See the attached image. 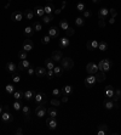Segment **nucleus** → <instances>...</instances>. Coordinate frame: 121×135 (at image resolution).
Here are the masks:
<instances>
[{"mask_svg":"<svg viewBox=\"0 0 121 135\" xmlns=\"http://www.w3.org/2000/svg\"><path fill=\"white\" fill-rule=\"evenodd\" d=\"M6 69H7L9 73H11V74H14V73H16V72L18 71L17 66H16L14 62H7V63H6Z\"/></svg>","mask_w":121,"mask_h":135,"instance_id":"nucleus-22","label":"nucleus"},{"mask_svg":"<svg viewBox=\"0 0 121 135\" xmlns=\"http://www.w3.org/2000/svg\"><path fill=\"white\" fill-rule=\"evenodd\" d=\"M100 1H102V0H92V3L93 4H99Z\"/></svg>","mask_w":121,"mask_h":135,"instance_id":"nucleus-58","label":"nucleus"},{"mask_svg":"<svg viewBox=\"0 0 121 135\" xmlns=\"http://www.w3.org/2000/svg\"><path fill=\"white\" fill-rule=\"evenodd\" d=\"M58 45L62 48V49H67L68 46L70 45V40L67 38V37H63V38H61L58 42Z\"/></svg>","mask_w":121,"mask_h":135,"instance_id":"nucleus-17","label":"nucleus"},{"mask_svg":"<svg viewBox=\"0 0 121 135\" xmlns=\"http://www.w3.org/2000/svg\"><path fill=\"white\" fill-rule=\"evenodd\" d=\"M20 80H21V75L17 74V73H14V74H12V82L20 83Z\"/></svg>","mask_w":121,"mask_h":135,"instance_id":"nucleus-45","label":"nucleus"},{"mask_svg":"<svg viewBox=\"0 0 121 135\" xmlns=\"http://www.w3.org/2000/svg\"><path fill=\"white\" fill-rule=\"evenodd\" d=\"M86 48L90 51H93V50H96V49H98V42L97 40H88L86 43Z\"/></svg>","mask_w":121,"mask_h":135,"instance_id":"nucleus-15","label":"nucleus"},{"mask_svg":"<svg viewBox=\"0 0 121 135\" xmlns=\"http://www.w3.org/2000/svg\"><path fill=\"white\" fill-rule=\"evenodd\" d=\"M98 49L100 51H105L108 49V43L105 40H102V42H98Z\"/></svg>","mask_w":121,"mask_h":135,"instance_id":"nucleus-32","label":"nucleus"},{"mask_svg":"<svg viewBox=\"0 0 121 135\" xmlns=\"http://www.w3.org/2000/svg\"><path fill=\"white\" fill-rule=\"evenodd\" d=\"M103 106L107 108V110H113V108H115V102L113 101L111 99H105L103 101Z\"/></svg>","mask_w":121,"mask_h":135,"instance_id":"nucleus-16","label":"nucleus"},{"mask_svg":"<svg viewBox=\"0 0 121 135\" xmlns=\"http://www.w3.org/2000/svg\"><path fill=\"white\" fill-rule=\"evenodd\" d=\"M109 23H110V25H114V23H115V17H110V20H109Z\"/></svg>","mask_w":121,"mask_h":135,"instance_id":"nucleus-56","label":"nucleus"},{"mask_svg":"<svg viewBox=\"0 0 121 135\" xmlns=\"http://www.w3.org/2000/svg\"><path fill=\"white\" fill-rule=\"evenodd\" d=\"M34 28L33 27H30V26H27L26 28H24V31H23V34H24V37L26 38H28V39H30L31 37L34 36Z\"/></svg>","mask_w":121,"mask_h":135,"instance_id":"nucleus-13","label":"nucleus"},{"mask_svg":"<svg viewBox=\"0 0 121 135\" xmlns=\"http://www.w3.org/2000/svg\"><path fill=\"white\" fill-rule=\"evenodd\" d=\"M98 25H99V27L104 28V27H105V20H102V18H99V21H98Z\"/></svg>","mask_w":121,"mask_h":135,"instance_id":"nucleus-53","label":"nucleus"},{"mask_svg":"<svg viewBox=\"0 0 121 135\" xmlns=\"http://www.w3.org/2000/svg\"><path fill=\"white\" fill-rule=\"evenodd\" d=\"M23 16H24L23 12H21V11H14L12 15H11V20L14 22H20V21H22Z\"/></svg>","mask_w":121,"mask_h":135,"instance_id":"nucleus-11","label":"nucleus"},{"mask_svg":"<svg viewBox=\"0 0 121 135\" xmlns=\"http://www.w3.org/2000/svg\"><path fill=\"white\" fill-rule=\"evenodd\" d=\"M35 116L36 117H44L46 113H47V110H46V107L44 106V105H38V106L35 107Z\"/></svg>","mask_w":121,"mask_h":135,"instance_id":"nucleus-8","label":"nucleus"},{"mask_svg":"<svg viewBox=\"0 0 121 135\" xmlns=\"http://www.w3.org/2000/svg\"><path fill=\"white\" fill-rule=\"evenodd\" d=\"M12 107H14V110L15 111H20L22 108V103L18 101V100H16L14 103H12Z\"/></svg>","mask_w":121,"mask_h":135,"instance_id":"nucleus-41","label":"nucleus"},{"mask_svg":"<svg viewBox=\"0 0 121 135\" xmlns=\"http://www.w3.org/2000/svg\"><path fill=\"white\" fill-rule=\"evenodd\" d=\"M52 95L53 96H59L61 95V90L59 89H53L52 90Z\"/></svg>","mask_w":121,"mask_h":135,"instance_id":"nucleus-52","label":"nucleus"},{"mask_svg":"<svg viewBox=\"0 0 121 135\" xmlns=\"http://www.w3.org/2000/svg\"><path fill=\"white\" fill-rule=\"evenodd\" d=\"M51 58L55 62H61V60L63 58V54H62V51L61 50H55L53 52H52V56H51Z\"/></svg>","mask_w":121,"mask_h":135,"instance_id":"nucleus-12","label":"nucleus"},{"mask_svg":"<svg viewBox=\"0 0 121 135\" xmlns=\"http://www.w3.org/2000/svg\"><path fill=\"white\" fill-rule=\"evenodd\" d=\"M22 113L24 114V117H26V121H29V118H30V107L29 106H22Z\"/></svg>","mask_w":121,"mask_h":135,"instance_id":"nucleus-25","label":"nucleus"},{"mask_svg":"<svg viewBox=\"0 0 121 135\" xmlns=\"http://www.w3.org/2000/svg\"><path fill=\"white\" fill-rule=\"evenodd\" d=\"M34 101L38 103V105H44V106H45L46 103H47V96H46L45 92L38 91V92H35Z\"/></svg>","mask_w":121,"mask_h":135,"instance_id":"nucleus-2","label":"nucleus"},{"mask_svg":"<svg viewBox=\"0 0 121 135\" xmlns=\"http://www.w3.org/2000/svg\"><path fill=\"white\" fill-rule=\"evenodd\" d=\"M61 66H62L63 71H70L74 68V61L70 57H63L61 60Z\"/></svg>","mask_w":121,"mask_h":135,"instance_id":"nucleus-1","label":"nucleus"},{"mask_svg":"<svg viewBox=\"0 0 121 135\" xmlns=\"http://www.w3.org/2000/svg\"><path fill=\"white\" fill-rule=\"evenodd\" d=\"M94 77H96V79H97V82L98 83H102V82H104L105 80V72H103V71H100V69H98V72H97L96 74H94Z\"/></svg>","mask_w":121,"mask_h":135,"instance_id":"nucleus-23","label":"nucleus"},{"mask_svg":"<svg viewBox=\"0 0 121 135\" xmlns=\"http://www.w3.org/2000/svg\"><path fill=\"white\" fill-rule=\"evenodd\" d=\"M44 10H45V15H52L53 10H55V6H53V4H47L46 6H44Z\"/></svg>","mask_w":121,"mask_h":135,"instance_id":"nucleus-28","label":"nucleus"},{"mask_svg":"<svg viewBox=\"0 0 121 135\" xmlns=\"http://www.w3.org/2000/svg\"><path fill=\"white\" fill-rule=\"evenodd\" d=\"M5 90H6L7 94L12 95V94L15 92V86H14V84H7V85L5 86Z\"/></svg>","mask_w":121,"mask_h":135,"instance_id":"nucleus-37","label":"nucleus"},{"mask_svg":"<svg viewBox=\"0 0 121 135\" xmlns=\"http://www.w3.org/2000/svg\"><path fill=\"white\" fill-rule=\"evenodd\" d=\"M97 130H99V132H104V133H108L109 132V127L107 124H99L97 127Z\"/></svg>","mask_w":121,"mask_h":135,"instance_id":"nucleus-38","label":"nucleus"},{"mask_svg":"<svg viewBox=\"0 0 121 135\" xmlns=\"http://www.w3.org/2000/svg\"><path fill=\"white\" fill-rule=\"evenodd\" d=\"M33 28H34L35 32H40V31H42V25H41V22L34 21V22H33Z\"/></svg>","mask_w":121,"mask_h":135,"instance_id":"nucleus-31","label":"nucleus"},{"mask_svg":"<svg viewBox=\"0 0 121 135\" xmlns=\"http://www.w3.org/2000/svg\"><path fill=\"white\" fill-rule=\"evenodd\" d=\"M75 25L78 26V27H82V26L85 25V18L84 17H76L75 18Z\"/></svg>","mask_w":121,"mask_h":135,"instance_id":"nucleus-36","label":"nucleus"},{"mask_svg":"<svg viewBox=\"0 0 121 135\" xmlns=\"http://www.w3.org/2000/svg\"><path fill=\"white\" fill-rule=\"evenodd\" d=\"M27 72H28V74H29V75L35 74V68H34V66H33V64H30V67L27 69Z\"/></svg>","mask_w":121,"mask_h":135,"instance_id":"nucleus-49","label":"nucleus"},{"mask_svg":"<svg viewBox=\"0 0 121 135\" xmlns=\"http://www.w3.org/2000/svg\"><path fill=\"white\" fill-rule=\"evenodd\" d=\"M120 99H121V90H120V89H116V90H115L114 96L111 97V100H113L114 102H118Z\"/></svg>","mask_w":121,"mask_h":135,"instance_id":"nucleus-33","label":"nucleus"},{"mask_svg":"<svg viewBox=\"0 0 121 135\" xmlns=\"http://www.w3.org/2000/svg\"><path fill=\"white\" fill-rule=\"evenodd\" d=\"M29 67H30V62L26 58V60L20 61V63H18V66H17V69L18 71H26V69H28Z\"/></svg>","mask_w":121,"mask_h":135,"instance_id":"nucleus-10","label":"nucleus"},{"mask_svg":"<svg viewBox=\"0 0 121 135\" xmlns=\"http://www.w3.org/2000/svg\"><path fill=\"white\" fill-rule=\"evenodd\" d=\"M72 92H73V86L72 85H66L62 90H61V94H62V95H70Z\"/></svg>","mask_w":121,"mask_h":135,"instance_id":"nucleus-29","label":"nucleus"},{"mask_svg":"<svg viewBox=\"0 0 121 135\" xmlns=\"http://www.w3.org/2000/svg\"><path fill=\"white\" fill-rule=\"evenodd\" d=\"M97 134H98V135H105L107 133H104V132H99V130H97Z\"/></svg>","mask_w":121,"mask_h":135,"instance_id":"nucleus-57","label":"nucleus"},{"mask_svg":"<svg viewBox=\"0 0 121 135\" xmlns=\"http://www.w3.org/2000/svg\"><path fill=\"white\" fill-rule=\"evenodd\" d=\"M47 113L50 117H57V114H58V112H57V110H56L55 107H50L47 110Z\"/></svg>","mask_w":121,"mask_h":135,"instance_id":"nucleus-34","label":"nucleus"},{"mask_svg":"<svg viewBox=\"0 0 121 135\" xmlns=\"http://www.w3.org/2000/svg\"><path fill=\"white\" fill-rule=\"evenodd\" d=\"M98 64L94 63V62H88L86 64V72L88 74H96L97 72H98Z\"/></svg>","mask_w":121,"mask_h":135,"instance_id":"nucleus-4","label":"nucleus"},{"mask_svg":"<svg viewBox=\"0 0 121 135\" xmlns=\"http://www.w3.org/2000/svg\"><path fill=\"white\" fill-rule=\"evenodd\" d=\"M46 77H47L48 79L53 78V77H55V72H53V69H48V71L46 72Z\"/></svg>","mask_w":121,"mask_h":135,"instance_id":"nucleus-47","label":"nucleus"},{"mask_svg":"<svg viewBox=\"0 0 121 135\" xmlns=\"http://www.w3.org/2000/svg\"><path fill=\"white\" fill-rule=\"evenodd\" d=\"M1 121L4 123H11L14 122V116L9 112V110H4V112L1 113Z\"/></svg>","mask_w":121,"mask_h":135,"instance_id":"nucleus-7","label":"nucleus"},{"mask_svg":"<svg viewBox=\"0 0 121 135\" xmlns=\"http://www.w3.org/2000/svg\"><path fill=\"white\" fill-rule=\"evenodd\" d=\"M46 67H36L35 68V75L38 78H42V77H46Z\"/></svg>","mask_w":121,"mask_h":135,"instance_id":"nucleus-14","label":"nucleus"},{"mask_svg":"<svg viewBox=\"0 0 121 135\" xmlns=\"http://www.w3.org/2000/svg\"><path fill=\"white\" fill-rule=\"evenodd\" d=\"M51 105L52 106H55V107H58V106H61V101H59L58 99H51Z\"/></svg>","mask_w":121,"mask_h":135,"instance_id":"nucleus-46","label":"nucleus"},{"mask_svg":"<svg viewBox=\"0 0 121 135\" xmlns=\"http://www.w3.org/2000/svg\"><path fill=\"white\" fill-rule=\"evenodd\" d=\"M27 57H28V52H27V51L21 50V51L18 52V58H21V60H26Z\"/></svg>","mask_w":121,"mask_h":135,"instance_id":"nucleus-44","label":"nucleus"},{"mask_svg":"<svg viewBox=\"0 0 121 135\" xmlns=\"http://www.w3.org/2000/svg\"><path fill=\"white\" fill-rule=\"evenodd\" d=\"M34 96H35L34 90H27V91L23 92V97H24V100H27V101H31V100L34 99Z\"/></svg>","mask_w":121,"mask_h":135,"instance_id":"nucleus-21","label":"nucleus"},{"mask_svg":"<svg viewBox=\"0 0 121 135\" xmlns=\"http://www.w3.org/2000/svg\"><path fill=\"white\" fill-rule=\"evenodd\" d=\"M111 61L108 60V58H104V60H100L99 63H98V68H99L100 71L103 72H109L111 68Z\"/></svg>","mask_w":121,"mask_h":135,"instance_id":"nucleus-3","label":"nucleus"},{"mask_svg":"<svg viewBox=\"0 0 121 135\" xmlns=\"http://www.w3.org/2000/svg\"><path fill=\"white\" fill-rule=\"evenodd\" d=\"M45 67H46V69H53V68H55V61L52 60V58H46Z\"/></svg>","mask_w":121,"mask_h":135,"instance_id":"nucleus-26","label":"nucleus"},{"mask_svg":"<svg viewBox=\"0 0 121 135\" xmlns=\"http://www.w3.org/2000/svg\"><path fill=\"white\" fill-rule=\"evenodd\" d=\"M59 27H61V29H63V31L66 32L67 29L70 27V26H69V22L67 21V20H62V21L59 22Z\"/></svg>","mask_w":121,"mask_h":135,"instance_id":"nucleus-30","label":"nucleus"},{"mask_svg":"<svg viewBox=\"0 0 121 135\" xmlns=\"http://www.w3.org/2000/svg\"><path fill=\"white\" fill-rule=\"evenodd\" d=\"M12 96H14L16 100H18V101H20V100L23 97V92H22L21 90H15V92L12 94Z\"/></svg>","mask_w":121,"mask_h":135,"instance_id":"nucleus-35","label":"nucleus"},{"mask_svg":"<svg viewBox=\"0 0 121 135\" xmlns=\"http://www.w3.org/2000/svg\"><path fill=\"white\" fill-rule=\"evenodd\" d=\"M46 124H47L48 129H51V130H55V129L57 128L58 123H57V119H56V117H50V116H48L47 119H46Z\"/></svg>","mask_w":121,"mask_h":135,"instance_id":"nucleus-9","label":"nucleus"},{"mask_svg":"<svg viewBox=\"0 0 121 135\" xmlns=\"http://www.w3.org/2000/svg\"><path fill=\"white\" fill-rule=\"evenodd\" d=\"M53 72H55L56 77H61V75H62V73H63V68L56 67V66H55V68H53Z\"/></svg>","mask_w":121,"mask_h":135,"instance_id":"nucleus-43","label":"nucleus"},{"mask_svg":"<svg viewBox=\"0 0 121 135\" xmlns=\"http://www.w3.org/2000/svg\"><path fill=\"white\" fill-rule=\"evenodd\" d=\"M15 134L16 135H20V134H23V130H22V128H18L16 132H15Z\"/></svg>","mask_w":121,"mask_h":135,"instance_id":"nucleus-55","label":"nucleus"},{"mask_svg":"<svg viewBox=\"0 0 121 135\" xmlns=\"http://www.w3.org/2000/svg\"><path fill=\"white\" fill-rule=\"evenodd\" d=\"M74 33H75V29L74 28H72V27H69V28L67 29L66 31V34L68 37H70V36H74Z\"/></svg>","mask_w":121,"mask_h":135,"instance_id":"nucleus-48","label":"nucleus"},{"mask_svg":"<svg viewBox=\"0 0 121 135\" xmlns=\"http://www.w3.org/2000/svg\"><path fill=\"white\" fill-rule=\"evenodd\" d=\"M109 14L111 15V17H116L118 16V11L115 9H109Z\"/></svg>","mask_w":121,"mask_h":135,"instance_id":"nucleus-51","label":"nucleus"},{"mask_svg":"<svg viewBox=\"0 0 121 135\" xmlns=\"http://www.w3.org/2000/svg\"><path fill=\"white\" fill-rule=\"evenodd\" d=\"M3 110H4V107H3V106H0V114H1V113H3V112H4Z\"/></svg>","mask_w":121,"mask_h":135,"instance_id":"nucleus-59","label":"nucleus"},{"mask_svg":"<svg viewBox=\"0 0 121 135\" xmlns=\"http://www.w3.org/2000/svg\"><path fill=\"white\" fill-rule=\"evenodd\" d=\"M34 14L38 16V17L42 18L45 16V10H44V6H35L34 9Z\"/></svg>","mask_w":121,"mask_h":135,"instance_id":"nucleus-24","label":"nucleus"},{"mask_svg":"<svg viewBox=\"0 0 121 135\" xmlns=\"http://www.w3.org/2000/svg\"><path fill=\"white\" fill-rule=\"evenodd\" d=\"M33 49H34V44H33V42H31L30 39L26 38V39L23 40V44H22V50L29 52V51H31Z\"/></svg>","mask_w":121,"mask_h":135,"instance_id":"nucleus-6","label":"nucleus"},{"mask_svg":"<svg viewBox=\"0 0 121 135\" xmlns=\"http://www.w3.org/2000/svg\"><path fill=\"white\" fill-rule=\"evenodd\" d=\"M76 10L79 11V12H84V11L86 10V5L84 3H78L76 4Z\"/></svg>","mask_w":121,"mask_h":135,"instance_id":"nucleus-40","label":"nucleus"},{"mask_svg":"<svg viewBox=\"0 0 121 135\" xmlns=\"http://www.w3.org/2000/svg\"><path fill=\"white\" fill-rule=\"evenodd\" d=\"M82 14H84V18H88V17H91V16H92V12H91L90 10H85Z\"/></svg>","mask_w":121,"mask_h":135,"instance_id":"nucleus-50","label":"nucleus"},{"mask_svg":"<svg viewBox=\"0 0 121 135\" xmlns=\"http://www.w3.org/2000/svg\"><path fill=\"white\" fill-rule=\"evenodd\" d=\"M105 97H108V99H111L113 96H114L115 94V89H114V86L113 85H108L107 88H105Z\"/></svg>","mask_w":121,"mask_h":135,"instance_id":"nucleus-20","label":"nucleus"},{"mask_svg":"<svg viewBox=\"0 0 121 135\" xmlns=\"http://www.w3.org/2000/svg\"><path fill=\"white\" fill-rule=\"evenodd\" d=\"M62 102H67L68 101V95H62V100H61Z\"/></svg>","mask_w":121,"mask_h":135,"instance_id":"nucleus-54","label":"nucleus"},{"mask_svg":"<svg viewBox=\"0 0 121 135\" xmlns=\"http://www.w3.org/2000/svg\"><path fill=\"white\" fill-rule=\"evenodd\" d=\"M48 36L51 37V38H58L59 37V29L57 27H51V28H48Z\"/></svg>","mask_w":121,"mask_h":135,"instance_id":"nucleus-19","label":"nucleus"},{"mask_svg":"<svg viewBox=\"0 0 121 135\" xmlns=\"http://www.w3.org/2000/svg\"><path fill=\"white\" fill-rule=\"evenodd\" d=\"M96 83H97V79L94 77V74H88V77L85 78V80H84V84H85L86 88H92Z\"/></svg>","mask_w":121,"mask_h":135,"instance_id":"nucleus-5","label":"nucleus"},{"mask_svg":"<svg viewBox=\"0 0 121 135\" xmlns=\"http://www.w3.org/2000/svg\"><path fill=\"white\" fill-rule=\"evenodd\" d=\"M52 20H53V16H52V15H45V16L42 17V22H44L45 25H48Z\"/></svg>","mask_w":121,"mask_h":135,"instance_id":"nucleus-39","label":"nucleus"},{"mask_svg":"<svg viewBox=\"0 0 121 135\" xmlns=\"http://www.w3.org/2000/svg\"><path fill=\"white\" fill-rule=\"evenodd\" d=\"M23 15H24V17L27 18V20H33L35 14H34V11H33V10H30V9H27V10L23 12Z\"/></svg>","mask_w":121,"mask_h":135,"instance_id":"nucleus-27","label":"nucleus"},{"mask_svg":"<svg viewBox=\"0 0 121 135\" xmlns=\"http://www.w3.org/2000/svg\"><path fill=\"white\" fill-rule=\"evenodd\" d=\"M108 16H109V9H107V7H102L100 10H98V17L99 18L105 20Z\"/></svg>","mask_w":121,"mask_h":135,"instance_id":"nucleus-18","label":"nucleus"},{"mask_svg":"<svg viewBox=\"0 0 121 135\" xmlns=\"http://www.w3.org/2000/svg\"><path fill=\"white\" fill-rule=\"evenodd\" d=\"M50 42H51V37L48 36V34H46V36H44L41 38V43L44 44V45H47Z\"/></svg>","mask_w":121,"mask_h":135,"instance_id":"nucleus-42","label":"nucleus"},{"mask_svg":"<svg viewBox=\"0 0 121 135\" xmlns=\"http://www.w3.org/2000/svg\"><path fill=\"white\" fill-rule=\"evenodd\" d=\"M45 1H48V3H50V1H52V0H45Z\"/></svg>","mask_w":121,"mask_h":135,"instance_id":"nucleus-60","label":"nucleus"}]
</instances>
